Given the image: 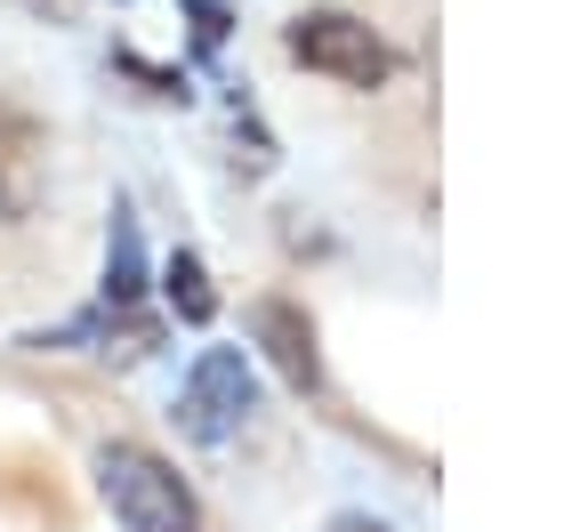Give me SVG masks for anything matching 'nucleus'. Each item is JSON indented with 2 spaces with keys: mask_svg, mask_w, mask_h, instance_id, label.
<instances>
[{
  "mask_svg": "<svg viewBox=\"0 0 564 532\" xmlns=\"http://www.w3.org/2000/svg\"><path fill=\"white\" fill-rule=\"evenodd\" d=\"M97 492H106L121 532H194L202 524L186 476H177L153 444H106L97 452Z\"/></svg>",
  "mask_w": 564,
  "mask_h": 532,
  "instance_id": "obj_1",
  "label": "nucleus"
},
{
  "mask_svg": "<svg viewBox=\"0 0 564 532\" xmlns=\"http://www.w3.org/2000/svg\"><path fill=\"white\" fill-rule=\"evenodd\" d=\"M250 412H259V371H250V355L242 347H202L194 355V371H186V388H177V436L186 444H235Z\"/></svg>",
  "mask_w": 564,
  "mask_h": 532,
  "instance_id": "obj_2",
  "label": "nucleus"
},
{
  "mask_svg": "<svg viewBox=\"0 0 564 532\" xmlns=\"http://www.w3.org/2000/svg\"><path fill=\"white\" fill-rule=\"evenodd\" d=\"M282 48H291L306 73L339 82V89H388V73H395V48L379 41L364 17H347V9H306V17H291Z\"/></svg>",
  "mask_w": 564,
  "mask_h": 532,
  "instance_id": "obj_3",
  "label": "nucleus"
},
{
  "mask_svg": "<svg viewBox=\"0 0 564 532\" xmlns=\"http://www.w3.org/2000/svg\"><path fill=\"white\" fill-rule=\"evenodd\" d=\"M24 347H41V355H113V363H138V355L162 347V315L97 298V307L48 323V332H24Z\"/></svg>",
  "mask_w": 564,
  "mask_h": 532,
  "instance_id": "obj_4",
  "label": "nucleus"
},
{
  "mask_svg": "<svg viewBox=\"0 0 564 532\" xmlns=\"http://www.w3.org/2000/svg\"><path fill=\"white\" fill-rule=\"evenodd\" d=\"M250 339H259V355L274 363V379L291 395H323V339H315V315L299 307V298H259L250 307Z\"/></svg>",
  "mask_w": 564,
  "mask_h": 532,
  "instance_id": "obj_5",
  "label": "nucleus"
},
{
  "mask_svg": "<svg viewBox=\"0 0 564 532\" xmlns=\"http://www.w3.org/2000/svg\"><path fill=\"white\" fill-rule=\"evenodd\" d=\"M41 210V121L24 106H0V218L24 226Z\"/></svg>",
  "mask_w": 564,
  "mask_h": 532,
  "instance_id": "obj_6",
  "label": "nucleus"
},
{
  "mask_svg": "<svg viewBox=\"0 0 564 532\" xmlns=\"http://www.w3.org/2000/svg\"><path fill=\"white\" fill-rule=\"evenodd\" d=\"M113 307H138L145 298V235H138V210L130 202H113V226H106V291Z\"/></svg>",
  "mask_w": 564,
  "mask_h": 532,
  "instance_id": "obj_7",
  "label": "nucleus"
},
{
  "mask_svg": "<svg viewBox=\"0 0 564 532\" xmlns=\"http://www.w3.org/2000/svg\"><path fill=\"white\" fill-rule=\"evenodd\" d=\"M162 291H170V315L177 323H218V291H210V267H202V250H170L162 267Z\"/></svg>",
  "mask_w": 564,
  "mask_h": 532,
  "instance_id": "obj_8",
  "label": "nucleus"
},
{
  "mask_svg": "<svg viewBox=\"0 0 564 532\" xmlns=\"http://www.w3.org/2000/svg\"><path fill=\"white\" fill-rule=\"evenodd\" d=\"M186 24H194V48H202V57H218V48H226V33H235L226 0H186Z\"/></svg>",
  "mask_w": 564,
  "mask_h": 532,
  "instance_id": "obj_9",
  "label": "nucleus"
},
{
  "mask_svg": "<svg viewBox=\"0 0 564 532\" xmlns=\"http://www.w3.org/2000/svg\"><path fill=\"white\" fill-rule=\"evenodd\" d=\"M113 65H121V73H138V82H145V97H186V73H162V65H145V57H130V48H121Z\"/></svg>",
  "mask_w": 564,
  "mask_h": 532,
  "instance_id": "obj_10",
  "label": "nucleus"
},
{
  "mask_svg": "<svg viewBox=\"0 0 564 532\" xmlns=\"http://www.w3.org/2000/svg\"><path fill=\"white\" fill-rule=\"evenodd\" d=\"M323 532H388V524H379V517H364V509H339Z\"/></svg>",
  "mask_w": 564,
  "mask_h": 532,
  "instance_id": "obj_11",
  "label": "nucleus"
}]
</instances>
